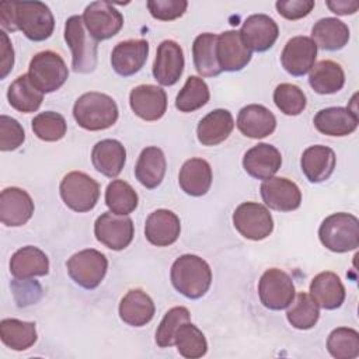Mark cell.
Returning <instances> with one entry per match:
<instances>
[{
    "label": "cell",
    "mask_w": 359,
    "mask_h": 359,
    "mask_svg": "<svg viewBox=\"0 0 359 359\" xmlns=\"http://www.w3.org/2000/svg\"><path fill=\"white\" fill-rule=\"evenodd\" d=\"M171 283L188 299L202 297L210 287L212 269L209 264L194 254L178 257L171 266Z\"/></svg>",
    "instance_id": "cell-1"
},
{
    "label": "cell",
    "mask_w": 359,
    "mask_h": 359,
    "mask_svg": "<svg viewBox=\"0 0 359 359\" xmlns=\"http://www.w3.org/2000/svg\"><path fill=\"white\" fill-rule=\"evenodd\" d=\"M118 105L112 97L90 91L80 95L73 105V116L86 130H104L118 121Z\"/></svg>",
    "instance_id": "cell-2"
},
{
    "label": "cell",
    "mask_w": 359,
    "mask_h": 359,
    "mask_svg": "<svg viewBox=\"0 0 359 359\" xmlns=\"http://www.w3.org/2000/svg\"><path fill=\"white\" fill-rule=\"evenodd\" d=\"M14 29L34 41L48 39L55 28V18L50 8L42 1H18L13 0Z\"/></svg>",
    "instance_id": "cell-3"
},
{
    "label": "cell",
    "mask_w": 359,
    "mask_h": 359,
    "mask_svg": "<svg viewBox=\"0 0 359 359\" xmlns=\"http://www.w3.org/2000/svg\"><path fill=\"white\" fill-rule=\"evenodd\" d=\"M318 237L321 244L332 252L356 250L359 247V220L351 213H332L321 222Z\"/></svg>",
    "instance_id": "cell-4"
},
{
    "label": "cell",
    "mask_w": 359,
    "mask_h": 359,
    "mask_svg": "<svg viewBox=\"0 0 359 359\" xmlns=\"http://www.w3.org/2000/svg\"><path fill=\"white\" fill-rule=\"evenodd\" d=\"M65 41L72 50V67L76 73H91L97 67L98 42L88 34L81 15H72L65 24Z\"/></svg>",
    "instance_id": "cell-5"
},
{
    "label": "cell",
    "mask_w": 359,
    "mask_h": 359,
    "mask_svg": "<svg viewBox=\"0 0 359 359\" xmlns=\"http://www.w3.org/2000/svg\"><path fill=\"white\" fill-rule=\"evenodd\" d=\"M60 198L67 208L83 213L94 209L100 198V184L81 171H72L59 185Z\"/></svg>",
    "instance_id": "cell-6"
},
{
    "label": "cell",
    "mask_w": 359,
    "mask_h": 359,
    "mask_svg": "<svg viewBox=\"0 0 359 359\" xmlns=\"http://www.w3.org/2000/svg\"><path fill=\"white\" fill-rule=\"evenodd\" d=\"M28 76L34 86L45 94L59 90L67 80L69 70L59 53L42 50L31 59Z\"/></svg>",
    "instance_id": "cell-7"
},
{
    "label": "cell",
    "mask_w": 359,
    "mask_h": 359,
    "mask_svg": "<svg viewBox=\"0 0 359 359\" xmlns=\"http://www.w3.org/2000/svg\"><path fill=\"white\" fill-rule=\"evenodd\" d=\"M66 266L69 276L79 286L91 290L100 286V283L105 278L108 269V259L102 252L94 248H87L73 254L67 259Z\"/></svg>",
    "instance_id": "cell-8"
},
{
    "label": "cell",
    "mask_w": 359,
    "mask_h": 359,
    "mask_svg": "<svg viewBox=\"0 0 359 359\" xmlns=\"http://www.w3.org/2000/svg\"><path fill=\"white\" fill-rule=\"evenodd\" d=\"M236 230L245 238L259 241L273 230V219L266 206L257 202H243L233 213Z\"/></svg>",
    "instance_id": "cell-9"
},
{
    "label": "cell",
    "mask_w": 359,
    "mask_h": 359,
    "mask_svg": "<svg viewBox=\"0 0 359 359\" xmlns=\"http://www.w3.org/2000/svg\"><path fill=\"white\" fill-rule=\"evenodd\" d=\"M294 292L292 278L279 268L266 269L258 283L259 300L269 310L289 307L294 299Z\"/></svg>",
    "instance_id": "cell-10"
},
{
    "label": "cell",
    "mask_w": 359,
    "mask_h": 359,
    "mask_svg": "<svg viewBox=\"0 0 359 359\" xmlns=\"http://www.w3.org/2000/svg\"><path fill=\"white\" fill-rule=\"evenodd\" d=\"M81 18L86 29L97 42L115 36L123 27V15L108 1L90 3Z\"/></svg>",
    "instance_id": "cell-11"
},
{
    "label": "cell",
    "mask_w": 359,
    "mask_h": 359,
    "mask_svg": "<svg viewBox=\"0 0 359 359\" xmlns=\"http://www.w3.org/2000/svg\"><path fill=\"white\" fill-rule=\"evenodd\" d=\"M94 234L107 248L121 251L132 243L135 226L129 216L105 212L97 217L94 223Z\"/></svg>",
    "instance_id": "cell-12"
},
{
    "label": "cell",
    "mask_w": 359,
    "mask_h": 359,
    "mask_svg": "<svg viewBox=\"0 0 359 359\" xmlns=\"http://www.w3.org/2000/svg\"><path fill=\"white\" fill-rule=\"evenodd\" d=\"M261 196L264 203L278 212L296 210L302 203L299 187L283 177H271L261 184Z\"/></svg>",
    "instance_id": "cell-13"
},
{
    "label": "cell",
    "mask_w": 359,
    "mask_h": 359,
    "mask_svg": "<svg viewBox=\"0 0 359 359\" xmlns=\"http://www.w3.org/2000/svg\"><path fill=\"white\" fill-rule=\"evenodd\" d=\"M317 57V46L310 36L299 35L290 38L280 55L283 69L292 76H304L311 70Z\"/></svg>",
    "instance_id": "cell-14"
},
{
    "label": "cell",
    "mask_w": 359,
    "mask_h": 359,
    "mask_svg": "<svg viewBox=\"0 0 359 359\" xmlns=\"http://www.w3.org/2000/svg\"><path fill=\"white\" fill-rule=\"evenodd\" d=\"M129 104L135 115L143 121H158L167 111V94L154 84H140L132 88Z\"/></svg>",
    "instance_id": "cell-15"
},
{
    "label": "cell",
    "mask_w": 359,
    "mask_h": 359,
    "mask_svg": "<svg viewBox=\"0 0 359 359\" xmlns=\"http://www.w3.org/2000/svg\"><path fill=\"white\" fill-rule=\"evenodd\" d=\"M252 52L243 41L240 31L230 29L217 35L216 56L222 70L240 72L251 60Z\"/></svg>",
    "instance_id": "cell-16"
},
{
    "label": "cell",
    "mask_w": 359,
    "mask_h": 359,
    "mask_svg": "<svg viewBox=\"0 0 359 359\" xmlns=\"http://www.w3.org/2000/svg\"><path fill=\"white\" fill-rule=\"evenodd\" d=\"M184 65L181 46L175 41L165 39L157 46L153 76L161 86H174L184 72Z\"/></svg>",
    "instance_id": "cell-17"
},
{
    "label": "cell",
    "mask_w": 359,
    "mask_h": 359,
    "mask_svg": "<svg viewBox=\"0 0 359 359\" xmlns=\"http://www.w3.org/2000/svg\"><path fill=\"white\" fill-rule=\"evenodd\" d=\"M240 35L251 52H265L276 42L278 24L266 14H252L245 18Z\"/></svg>",
    "instance_id": "cell-18"
},
{
    "label": "cell",
    "mask_w": 359,
    "mask_h": 359,
    "mask_svg": "<svg viewBox=\"0 0 359 359\" xmlns=\"http://www.w3.org/2000/svg\"><path fill=\"white\" fill-rule=\"evenodd\" d=\"M34 213V202L29 194L17 187L4 188L0 194V220L4 226H24Z\"/></svg>",
    "instance_id": "cell-19"
},
{
    "label": "cell",
    "mask_w": 359,
    "mask_h": 359,
    "mask_svg": "<svg viewBox=\"0 0 359 359\" xmlns=\"http://www.w3.org/2000/svg\"><path fill=\"white\" fill-rule=\"evenodd\" d=\"M149 42L146 39H128L115 45L111 53V65L115 73L129 77L137 73L146 63Z\"/></svg>",
    "instance_id": "cell-20"
},
{
    "label": "cell",
    "mask_w": 359,
    "mask_h": 359,
    "mask_svg": "<svg viewBox=\"0 0 359 359\" xmlns=\"http://www.w3.org/2000/svg\"><path fill=\"white\" fill-rule=\"evenodd\" d=\"M180 233V217L168 209H157L146 219L144 236L147 241L156 247H168L174 244L178 240Z\"/></svg>",
    "instance_id": "cell-21"
},
{
    "label": "cell",
    "mask_w": 359,
    "mask_h": 359,
    "mask_svg": "<svg viewBox=\"0 0 359 359\" xmlns=\"http://www.w3.org/2000/svg\"><path fill=\"white\" fill-rule=\"evenodd\" d=\"M282 165L280 151L268 143H258L248 149L243 157L245 172L257 180H268L273 177Z\"/></svg>",
    "instance_id": "cell-22"
},
{
    "label": "cell",
    "mask_w": 359,
    "mask_h": 359,
    "mask_svg": "<svg viewBox=\"0 0 359 359\" xmlns=\"http://www.w3.org/2000/svg\"><path fill=\"white\" fill-rule=\"evenodd\" d=\"M358 123L356 111L344 107L324 108L314 116L316 129L327 136H348L356 130Z\"/></svg>",
    "instance_id": "cell-23"
},
{
    "label": "cell",
    "mask_w": 359,
    "mask_h": 359,
    "mask_svg": "<svg viewBox=\"0 0 359 359\" xmlns=\"http://www.w3.org/2000/svg\"><path fill=\"white\" fill-rule=\"evenodd\" d=\"M237 128L247 137L262 139L275 130L276 118L266 107L250 104L240 109L237 116Z\"/></svg>",
    "instance_id": "cell-24"
},
{
    "label": "cell",
    "mask_w": 359,
    "mask_h": 359,
    "mask_svg": "<svg viewBox=\"0 0 359 359\" xmlns=\"http://www.w3.org/2000/svg\"><path fill=\"white\" fill-rule=\"evenodd\" d=\"M10 272L17 280H27L35 276L48 275L49 258L38 247H22L17 250L11 257Z\"/></svg>",
    "instance_id": "cell-25"
},
{
    "label": "cell",
    "mask_w": 359,
    "mask_h": 359,
    "mask_svg": "<svg viewBox=\"0 0 359 359\" xmlns=\"http://www.w3.org/2000/svg\"><path fill=\"white\" fill-rule=\"evenodd\" d=\"M335 163L337 158L334 150L323 144H314L307 147L303 151L300 160L303 174L313 184L328 180L334 172Z\"/></svg>",
    "instance_id": "cell-26"
},
{
    "label": "cell",
    "mask_w": 359,
    "mask_h": 359,
    "mask_svg": "<svg viewBox=\"0 0 359 359\" xmlns=\"http://www.w3.org/2000/svg\"><path fill=\"white\" fill-rule=\"evenodd\" d=\"M126 161V150L119 140L104 139L94 144L91 151V163L94 168L108 178L121 174Z\"/></svg>",
    "instance_id": "cell-27"
},
{
    "label": "cell",
    "mask_w": 359,
    "mask_h": 359,
    "mask_svg": "<svg viewBox=\"0 0 359 359\" xmlns=\"http://www.w3.org/2000/svg\"><path fill=\"white\" fill-rule=\"evenodd\" d=\"M310 296L316 304L325 310H335L345 300V287L339 276L331 271L316 275L310 283Z\"/></svg>",
    "instance_id": "cell-28"
},
{
    "label": "cell",
    "mask_w": 359,
    "mask_h": 359,
    "mask_svg": "<svg viewBox=\"0 0 359 359\" xmlns=\"http://www.w3.org/2000/svg\"><path fill=\"white\" fill-rule=\"evenodd\" d=\"M154 303L142 289H130L119 303V317L132 327H143L154 317Z\"/></svg>",
    "instance_id": "cell-29"
},
{
    "label": "cell",
    "mask_w": 359,
    "mask_h": 359,
    "mask_svg": "<svg viewBox=\"0 0 359 359\" xmlns=\"http://www.w3.org/2000/svg\"><path fill=\"white\" fill-rule=\"evenodd\" d=\"M234 129V119L227 109H213L203 116L196 128V136L203 146H216L224 142Z\"/></svg>",
    "instance_id": "cell-30"
},
{
    "label": "cell",
    "mask_w": 359,
    "mask_h": 359,
    "mask_svg": "<svg viewBox=\"0 0 359 359\" xmlns=\"http://www.w3.org/2000/svg\"><path fill=\"white\" fill-rule=\"evenodd\" d=\"M212 178V168L206 160L189 158L180 170L178 182L185 194L191 196H202L210 189Z\"/></svg>",
    "instance_id": "cell-31"
},
{
    "label": "cell",
    "mask_w": 359,
    "mask_h": 359,
    "mask_svg": "<svg viewBox=\"0 0 359 359\" xmlns=\"http://www.w3.org/2000/svg\"><path fill=\"white\" fill-rule=\"evenodd\" d=\"M167 161L161 149L157 146H149L142 150L137 163L135 165L136 180L147 189L157 188L165 174Z\"/></svg>",
    "instance_id": "cell-32"
},
{
    "label": "cell",
    "mask_w": 359,
    "mask_h": 359,
    "mask_svg": "<svg viewBox=\"0 0 359 359\" xmlns=\"http://www.w3.org/2000/svg\"><path fill=\"white\" fill-rule=\"evenodd\" d=\"M311 39L323 50H339L349 41V28L338 18L325 17L313 25Z\"/></svg>",
    "instance_id": "cell-33"
},
{
    "label": "cell",
    "mask_w": 359,
    "mask_h": 359,
    "mask_svg": "<svg viewBox=\"0 0 359 359\" xmlns=\"http://www.w3.org/2000/svg\"><path fill=\"white\" fill-rule=\"evenodd\" d=\"M216 43L217 35L210 32L199 34L192 43L194 66L203 77H216L223 72L216 56Z\"/></svg>",
    "instance_id": "cell-34"
},
{
    "label": "cell",
    "mask_w": 359,
    "mask_h": 359,
    "mask_svg": "<svg viewBox=\"0 0 359 359\" xmlns=\"http://www.w3.org/2000/svg\"><path fill=\"white\" fill-rule=\"evenodd\" d=\"M309 84L318 94H334L344 87L345 73L339 63L320 60L310 70Z\"/></svg>",
    "instance_id": "cell-35"
},
{
    "label": "cell",
    "mask_w": 359,
    "mask_h": 359,
    "mask_svg": "<svg viewBox=\"0 0 359 359\" xmlns=\"http://www.w3.org/2000/svg\"><path fill=\"white\" fill-rule=\"evenodd\" d=\"M7 100L14 109L28 114L38 111L43 101V93L34 86L28 74H22L8 86Z\"/></svg>",
    "instance_id": "cell-36"
},
{
    "label": "cell",
    "mask_w": 359,
    "mask_h": 359,
    "mask_svg": "<svg viewBox=\"0 0 359 359\" xmlns=\"http://www.w3.org/2000/svg\"><path fill=\"white\" fill-rule=\"evenodd\" d=\"M0 337L3 344L10 349L25 351L36 342L35 323L4 318L0 321Z\"/></svg>",
    "instance_id": "cell-37"
},
{
    "label": "cell",
    "mask_w": 359,
    "mask_h": 359,
    "mask_svg": "<svg viewBox=\"0 0 359 359\" xmlns=\"http://www.w3.org/2000/svg\"><path fill=\"white\" fill-rule=\"evenodd\" d=\"M139 196L136 191L123 180H114L105 191V205L109 212L128 216L137 208Z\"/></svg>",
    "instance_id": "cell-38"
},
{
    "label": "cell",
    "mask_w": 359,
    "mask_h": 359,
    "mask_svg": "<svg viewBox=\"0 0 359 359\" xmlns=\"http://www.w3.org/2000/svg\"><path fill=\"white\" fill-rule=\"evenodd\" d=\"M174 345H177L180 355L187 359H198L208 352V342L203 332L191 321L180 325L175 332Z\"/></svg>",
    "instance_id": "cell-39"
},
{
    "label": "cell",
    "mask_w": 359,
    "mask_h": 359,
    "mask_svg": "<svg viewBox=\"0 0 359 359\" xmlns=\"http://www.w3.org/2000/svg\"><path fill=\"white\" fill-rule=\"evenodd\" d=\"M210 98L208 84L198 76H189L175 98V108L181 112H194Z\"/></svg>",
    "instance_id": "cell-40"
},
{
    "label": "cell",
    "mask_w": 359,
    "mask_h": 359,
    "mask_svg": "<svg viewBox=\"0 0 359 359\" xmlns=\"http://www.w3.org/2000/svg\"><path fill=\"white\" fill-rule=\"evenodd\" d=\"M289 310L286 311V318L289 324L297 330H310L313 328L318 318L320 310L316 302L311 299L310 294L302 292L293 299Z\"/></svg>",
    "instance_id": "cell-41"
},
{
    "label": "cell",
    "mask_w": 359,
    "mask_h": 359,
    "mask_svg": "<svg viewBox=\"0 0 359 359\" xmlns=\"http://www.w3.org/2000/svg\"><path fill=\"white\" fill-rule=\"evenodd\" d=\"M327 349L332 358L355 359L359 356V332L353 328L338 327L327 339Z\"/></svg>",
    "instance_id": "cell-42"
},
{
    "label": "cell",
    "mask_w": 359,
    "mask_h": 359,
    "mask_svg": "<svg viewBox=\"0 0 359 359\" xmlns=\"http://www.w3.org/2000/svg\"><path fill=\"white\" fill-rule=\"evenodd\" d=\"M31 126L35 136L43 142H57L65 137L67 130V123L65 118L53 111H45L38 114L32 119Z\"/></svg>",
    "instance_id": "cell-43"
},
{
    "label": "cell",
    "mask_w": 359,
    "mask_h": 359,
    "mask_svg": "<svg viewBox=\"0 0 359 359\" xmlns=\"http://www.w3.org/2000/svg\"><path fill=\"white\" fill-rule=\"evenodd\" d=\"M273 102L285 115L296 116L304 111L307 100L300 87L290 83H282L276 86L273 91Z\"/></svg>",
    "instance_id": "cell-44"
},
{
    "label": "cell",
    "mask_w": 359,
    "mask_h": 359,
    "mask_svg": "<svg viewBox=\"0 0 359 359\" xmlns=\"http://www.w3.org/2000/svg\"><path fill=\"white\" fill-rule=\"evenodd\" d=\"M191 321L189 317V311L187 307L182 306H177L170 309L163 320L160 321V325L156 331V344L160 348H170L174 345V339H175V332L180 328L181 324Z\"/></svg>",
    "instance_id": "cell-45"
},
{
    "label": "cell",
    "mask_w": 359,
    "mask_h": 359,
    "mask_svg": "<svg viewBox=\"0 0 359 359\" xmlns=\"http://www.w3.org/2000/svg\"><path fill=\"white\" fill-rule=\"evenodd\" d=\"M25 140V132L17 119L1 115L0 116V150L11 151L18 149Z\"/></svg>",
    "instance_id": "cell-46"
},
{
    "label": "cell",
    "mask_w": 359,
    "mask_h": 359,
    "mask_svg": "<svg viewBox=\"0 0 359 359\" xmlns=\"http://www.w3.org/2000/svg\"><path fill=\"white\" fill-rule=\"evenodd\" d=\"M185 0H149L147 8L153 18L160 21H172L187 11Z\"/></svg>",
    "instance_id": "cell-47"
},
{
    "label": "cell",
    "mask_w": 359,
    "mask_h": 359,
    "mask_svg": "<svg viewBox=\"0 0 359 359\" xmlns=\"http://www.w3.org/2000/svg\"><path fill=\"white\" fill-rule=\"evenodd\" d=\"M278 13L290 21L300 20L311 13L314 8L313 0H279L275 3Z\"/></svg>",
    "instance_id": "cell-48"
},
{
    "label": "cell",
    "mask_w": 359,
    "mask_h": 359,
    "mask_svg": "<svg viewBox=\"0 0 359 359\" xmlns=\"http://www.w3.org/2000/svg\"><path fill=\"white\" fill-rule=\"evenodd\" d=\"M0 79H6L14 66V49L6 31H0Z\"/></svg>",
    "instance_id": "cell-49"
},
{
    "label": "cell",
    "mask_w": 359,
    "mask_h": 359,
    "mask_svg": "<svg viewBox=\"0 0 359 359\" xmlns=\"http://www.w3.org/2000/svg\"><path fill=\"white\" fill-rule=\"evenodd\" d=\"M327 7L338 14V15H348V14H353L358 11L359 8V3L358 1H346V0H342V1H327L325 3Z\"/></svg>",
    "instance_id": "cell-50"
}]
</instances>
